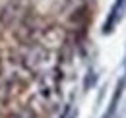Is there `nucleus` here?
I'll return each mask as SVG.
<instances>
[{"instance_id": "obj_1", "label": "nucleus", "mask_w": 126, "mask_h": 118, "mask_svg": "<svg viewBox=\"0 0 126 118\" xmlns=\"http://www.w3.org/2000/svg\"><path fill=\"white\" fill-rule=\"evenodd\" d=\"M23 6L14 0V2H8L4 8H2V12H0V23H2V27H12V25H16L19 23L21 19H23Z\"/></svg>"}, {"instance_id": "obj_2", "label": "nucleus", "mask_w": 126, "mask_h": 118, "mask_svg": "<svg viewBox=\"0 0 126 118\" xmlns=\"http://www.w3.org/2000/svg\"><path fill=\"white\" fill-rule=\"evenodd\" d=\"M124 10H126V0H114L109 15H107V19H105V23H103V33H105V35H107V33H112V29H114V27L118 25V21L122 19Z\"/></svg>"}, {"instance_id": "obj_3", "label": "nucleus", "mask_w": 126, "mask_h": 118, "mask_svg": "<svg viewBox=\"0 0 126 118\" xmlns=\"http://www.w3.org/2000/svg\"><path fill=\"white\" fill-rule=\"evenodd\" d=\"M122 91H124V79L118 81V85L114 89V95H112V99H110V104H109V108H107V112L103 114V118H114L116 108H118V103H120V97H122Z\"/></svg>"}, {"instance_id": "obj_4", "label": "nucleus", "mask_w": 126, "mask_h": 118, "mask_svg": "<svg viewBox=\"0 0 126 118\" xmlns=\"http://www.w3.org/2000/svg\"><path fill=\"white\" fill-rule=\"evenodd\" d=\"M66 2H68V4H72V6H81L85 0H66Z\"/></svg>"}]
</instances>
